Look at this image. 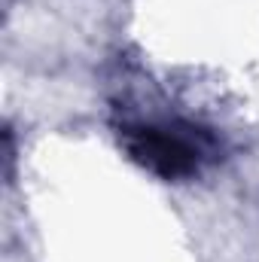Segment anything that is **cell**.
<instances>
[{
	"label": "cell",
	"instance_id": "cell-1",
	"mask_svg": "<svg viewBox=\"0 0 259 262\" xmlns=\"http://www.w3.org/2000/svg\"><path fill=\"white\" fill-rule=\"evenodd\" d=\"M122 137L131 159L165 180H180L198 171L201 146L192 140V134L156 125H131L122 131Z\"/></svg>",
	"mask_w": 259,
	"mask_h": 262
}]
</instances>
